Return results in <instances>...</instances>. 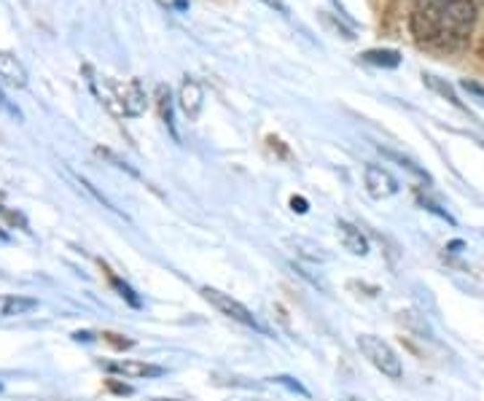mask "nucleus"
Wrapping results in <instances>:
<instances>
[{"label":"nucleus","instance_id":"obj_8","mask_svg":"<svg viewBox=\"0 0 484 401\" xmlns=\"http://www.w3.org/2000/svg\"><path fill=\"white\" fill-rule=\"evenodd\" d=\"M106 369L124 377H162L165 374L162 366L146 363V361H114V363H106Z\"/></svg>","mask_w":484,"mask_h":401},{"label":"nucleus","instance_id":"obj_22","mask_svg":"<svg viewBox=\"0 0 484 401\" xmlns=\"http://www.w3.org/2000/svg\"><path fill=\"white\" fill-rule=\"evenodd\" d=\"M111 388H114L116 393H132V388H130V385H116V382H111Z\"/></svg>","mask_w":484,"mask_h":401},{"label":"nucleus","instance_id":"obj_11","mask_svg":"<svg viewBox=\"0 0 484 401\" xmlns=\"http://www.w3.org/2000/svg\"><path fill=\"white\" fill-rule=\"evenodd\" d=\"M157 106H159V116H162V122L167 124L170 135L178 141V130H175V114H173V92H170V87H165V84H159V87H157Z\"/></svg>","mask_w":484,"mask_h":401},{"label":"nucleus","instance_id":"obj_18","mask_svg":"<svg viewBox=\"0 0 484 401\" xmlns=\"http://www.w3.org/2000/svg\"><path fill=\"white\" fill-rule=\"evenodd\" d=\"M0 108H4V111H9L12 116H17V119H20V111H17V108H14L9 100H6V95H4V92H0Z\"/></svg>","mask_w":484,"mask_h":401},{"label":"nucleus","instance_id":"obj_20","mask_svg":"<svg viewBox=\"0 0 484 401\" xmlns=\"http://www.w3.org/2000/svg\"><path fill=\"white\" fill-rule=\"evenodd\" d=\"M463 90H465V92H473V95H479V98H484V87H479V84H473V81H463Z\"/></svg>","mask_w":484,"mask_h":401},{"label":"nucleus","instance_id":"obj_13","mask_svg":"<svg viewBox=\"0 0 484 401\" xmlns=\"http://www.w3.org/2000/svg\"><path fill=\"white\" fill-rule=\"evenodd\" d=\"M111 286H114V288L119 291V296H122V299H127L132 307H140V299H138V294H135V291H132V288H130L124 280H119L116 275H111Z\"/></svg>","mask_w":484,"mask_h":401},{"label":"nucleus","instance_id":"obj_19","mask_svg":"<svg viewBox=\"0 0 484 401\" xmlns=\"http://www.w3.org/2000/svg\"><path fill=\"white\" fill-rule=\"evenodd\" d=\"M291 208H293L296 213H307V200H304V197H293V200H291Z\"/></svg>","mask_w":484,"mask_h":401},{"label":"nucleus","instance_id":"obj_1","mask_svg":"<svg viewBox=\"0 0 484 401\" xmlns=\"http://www.w3.org/2000/svg\"><path fill=\"white\" fill-rule=\"evenodd\" d=\"M476 22L473 0H422L412 12L409 30L420 47L436 52L460 49Z\"/></svg>","mask_w":484,"mask_h":401},{"label":"nucleus","instance_id":"obj_7","mask_svg":"<svg viewBox=\"0 0 484 401\" xmlns=\"http://www.w3.org/2000/svg\"><path fill=\"white\" fill-rule=\"evenodd\" d=\"M336 235H339V243L344 245V251H350L352 256H366L369 253V240L355 224L336 221Z\"/></svg>","mask_w":484,"mask_h":401},{"label":"nucleus","instance_id":"obj_5","mask_svg":"<svg viewBox=\"0 0 484 401\" xmlns=\"http://www.w3.org/2000/svg\"><path fill=\"white\" fill-rule=\"evenodd\" d=\"M363 181H366V192L374 200H385V197H393L398 192V181L379 165H366Z\"/></svg>","mask_w":484,"mask_h":401},{"label":"nucleus","instance_id":"obj_4","mask_svg":"<svg viewBox=\"0 0 484 401\" xmlns=\"http://www.w3.org/2000/svg\"><path fill=\"white\" fill-rule=\"evenodd\" d=\"M218 312H224L226 318H232V320H237V323H242V326H250V328H259V320L253 318V312L242 304V302H237L232 294H224V291H218V288H210V286H205L202 291H200Z\"/></svg>","mask_w":484,"mask_h":401},{"label":"nucleus","instance_id":"obj_24","mask_svg":"<svg viewBox=\"0 0 484 401\" xmlns=\"http://www.w3.org/2000/svg\"><path fill=\"white\" fill-rule=\"evenodd\" d=\"M481 52H484V44H481Z\"/></svg>","mask_w":484,"mask_h":401},{"label":"nucleus","instance_id":"obj_17","mask_svg":"<svg viewBox=\"0 0 484 401\" xmlns=\"http://www.w3.org/2000/svg\"><path fill=\"white\" fill-rule=\"evenodd\" d=\"M108 342H114L116 347H132V339H119V334H106Z\"/></svg>","mask_w":484,"mask_h":401},{"label":"nucleus","instance_id":"obj_9","mask_svg":"<svg viewBox=\"0 0 484 401\" xmlns=\"http://www.w3.org/2000/svg\"><path fill=\"white\" fill-rule=\"evenodd\" d=\"M0 79L9 81L12 87H25L28 84V71L14 55L0 52Z\"/></svg>","mask_w":484,"mask_h":401},{"label":"nucleus","instance_id":"obj_12","mask_svg":"<svg viewBox=\"0 0 484 401\" xmlns=\"http://www.w3.org/2000/svg\"><path fill=\"white\" fill-rule=\"evenodd\" d=\"M361 60L369 65H377V68H398L401 65V55L393 49H371V52H363Z\"/></svg>","mask_w":484,"mask_h":401},{"label":"nucleus","instance_id":"obj_6","mask_svg":"<svg viewBox=\"0 0 484 401\" xmlns=\"http://www.w3.org/2000/svg\"><path fill=\"white\" fill-rule=\"evenodd\" d=\"M178 103H181V111L189 116V122H197L200 114H202V106H205V92L202 87L194 81V79H183L181 84V92H178Z\"/></svg>","mask_w":484,"mask_h":401},{"label":"nucleus","instance_id":"obj_3","mask_svg":"<svg viewBox=\"0 0 484 401\" xmlns=\"http://www.w3.org/2000/svg\"><path fill=\"white\" fill-rule=\"evenodd\" d=\"M358 347H361V353L369 358V363L377 366L385 377L398 380V377L403 374L401 358L395 355V350H393L385 339H379V337H374V334H361V337H358Z\"/></svg>","mask_w":484,"mask_h":401},{"label":"nucleus","instance_id":"obj_21","mask_svg":"<svg viewBox=\"0 0 484 401\" xmlns=\"http://www.w3.org/2000/svg\"><path fill=\"white\" fill-rule=\"evenodd\" d=\"M159 4H165V6H173V9H186V4H183V0H159Z\"/></svg>","mask_w":484,"mask_h":401},{"label":"nucleus","instance_id":"obj_14","mask_svg":"<svg viewBox=\"0 0 484 401\" xmlns=\"http://www.w3.org/2000/svg\"><path fill=\"white\" fill-rule=\"evenodd\" d=\"M385 154H387L390 159H395V162H398L401 167H406L409 173H414L417 178H422V181H430V178H428V173H425L422 167H417V165H414L412 159H406V157H401V154H395V151H385Z\"/></svg>","mask_w":484,"mask_h":401},{"label":"nucleus","instance_id":"obj_2","mask_svg":"<svg viewBox=\"0 0 484 401\" xmlns=\"http://www.w3.org/2000/svg\"><path fill=\"white\" fill-rule=\"evenodd\" d=\"M89 87L98 95V100L116 116H140L146 111V90L140 87L138 79L130 81H114L108 76H98L92 68H87Z\"/></svg>","mask_w":484,"mask_h":401},{"label":"nucleus","instance_id":"obj_23","mask_svg":"<svg viewBox=\"0 0 484 401\" xmlns=\"http://www.w3.org/2000/svg\"><path fill=\"white\" fill-rule=\"evenodd\" d=\"M165 401H173V398H165Z\"/></svg>","mask_w":484,"mask_h":401},{"label":"nucleus","instance_id":"obj_15","mask_svg":"<svg viewBox=\"0 0 484 401\" xmlns=\"http://www.w3.org/2000/svg\"><path fill=\"white\" fill-rule=\"evenodd\" d=\"M272 382L275 385H283V388H288L291 393H299V396H310V390L301 385V382H296L293 377H288V374H277V377H272Z\"/></svg>","mask_w":484,"mask_h":401},{"label":"nucleus","instance_id":"obj_10","mask_svg":"<svg viewBox=\"0 0 484 401\" xmlns=\"http://www.w3.org/2000/svg\"><path fill=\"white\" fill-rule=\"evenodd\" d=\"M38 307L36 299L28 296H14V294H0V318H17V315H28Z\"/></svg>","mask_w":484,"mask_h":401},{"label":"nucleus","instance_id":"obj_16","mask_svg":"<svg viewBox=\"0 0 484 401\" xmlns=\"http://www.w3.org/2000/svg\"><path fill=\"white\" fill-rule=\"evenodd\" d=\"M264 6H269V9H275L277 14H288V6L283 4V0H261Z\"/></svg>","mask_w":484,"mask_h":401}]
</instances>
